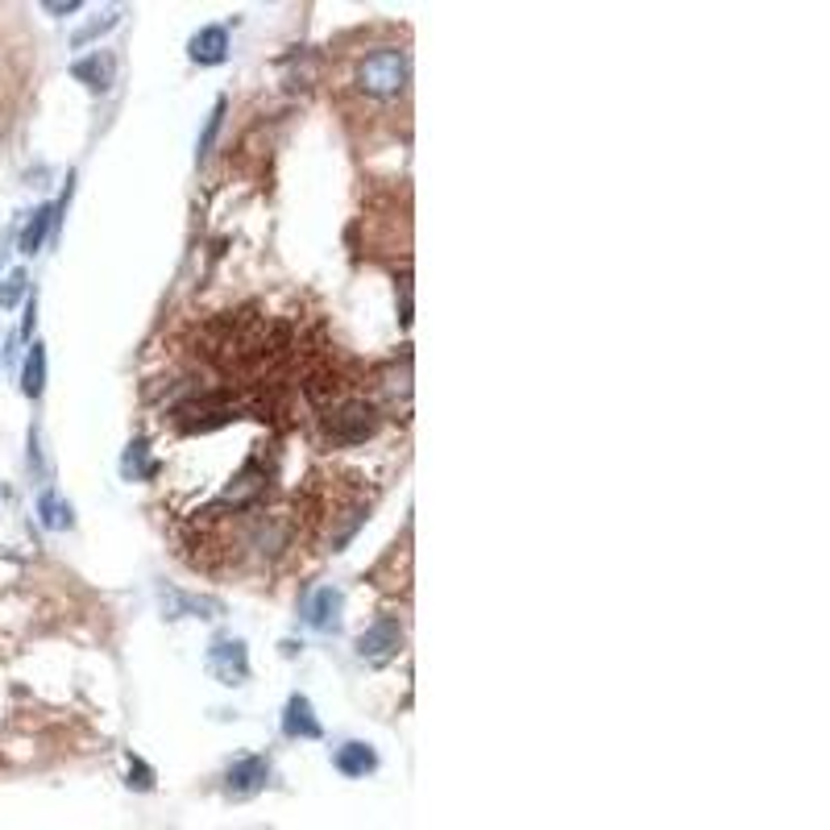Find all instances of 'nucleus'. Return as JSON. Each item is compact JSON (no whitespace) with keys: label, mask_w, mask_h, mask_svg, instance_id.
Returning a JSON list of instances; mask_svg holds the SVG:
<instances>
[{"label":"nucleus","mask_w":830,"mask_h":830,"mask_svg":"<svg viewBox=\"0 0 830 830\" xmlns=\"http://www.w3.org/2000/svg\"><path fill=\"white\" fill-rule=\"evenodd\" d=\"M407 79H411V54L399 50V46H382V50L366 54V59L357 63V92L370 96V100L403 96Z\"/></svg>","instance_id":"1"},{"label":"nucleus","mask_w":830,"mask_h":830,"mask_svg":"<svg viewBox=\"0 0 830 830\" xmlns=\"http://www.w3.org/2000/svg\"><path fill=\"white\" fill-rule=\"evenodd\" d=\"M382 428V411L370 399H341L337 407L324 411V432L332 445H366V440Z\"/></svg>","instance_id":"2"},{"label":"nucleus","mask_w":830,"mask_h":830,"mask_svg":"<svg viewBox=\"0 0 830 830\" xmlns=\"http://www.w3.org/2000/svg\"><path fill=\"white\" fill-rule=\"evenodd\" d=\"M399 644H403L399 619L382 615V619H374L362 635H357V656H362L366 664H374V669H382V664H391L399 656Z\"/></svg>","instance_id":"3"},{"label":"nucleus","mask_w":830,"mask_h":830,"mask_svg":"<svg viewBox=\"0 0 830 830\" xmlns=\"http://www.w3.org/2000/svg\"><path fill=\"white\" fill-rule=\"evenodd\" d=\"M208 673L220 685H245L249 681V652H245V644L233 640V635H216L212 648H208Z\"/></svg>","instance_id":"4"},{"label":"nucleus","mask_w":830,"mask_h":830,"mask_svg":"<svg viewBox=\"0 0 830 830\" xmlns=\"http://www.w3.org/2000/svg\"><path fill=\"white\" fill-rule=\"evenodd\" d=\"M266 781H270V760H266V756H241V760H233V768L225 772V793H229L233 801H245V797L262 793Z\"/></svg>","instance_id":"5"},{"label":"nucleus","mask_w":830,"mask_h":830,"mask_svg":"<svg viewBox=\"0 0 830 830\" xmlns=\"http://www.w3.org/2000/svg\"><path fill=\"white\" fill-rule=\"evenodd\" d=\"M158 602H162V611L166 619H216L225 606H220L216 598H204V594H183L175 586H162L158 590Z\"/></svg>","instance_id":"6"},{"label":"nucleus","mask_w":830,"mask_h":830,"mask_svg":"<svg viewBox=\"0 0 830 830\" xmlns=\"http://www.w3.org/2000/svg\"><path fill=\"white\" fill-rule=\"evenodd\" d=\"M341 611H345V594L337 586H320V590L308 594V602H303V619H308V627H316V631H337Z\"/></svg>","instance_id":"7"},{"label":"nucleus","mask_w":830,"mask_h":830,"mask_svg":"<svg viewBox=\"0 0 830 830\" xmlns=\"http://www.w3.org/2000/svg\"><path fill=\"white\" fill-rule=\"evenodd\" d=\"M71 75H75L88 92H108V88L117 83V54H113V50H96V54H88V59H79V63L71 67Z\"/></svg>","instance_id":"8"},{"label":"nucleus","mask_w":830,"mask_h":830,"mask_svg":"<svg viewBox=\"0 0 830 830\" xmlns=\"http://www.w3.org/2000/svg\"><path fill=\"white\" fill-rule=\"evenodd\" d=\"M187 54H191V63H200V67H220L229 59V30L225 25H204V30L187 42Z\"/></svg>","instance_id":"9"},{"label":"nucleus","mask_w":830,"mask_h":830,"mask_svg":"<svg viewBox=\"0 0 830 830\" xmlns=\"http://www.w3.org/2000/svg\"><path fill=\"white\" fill-rule=\"evenodd\" d=\"M283 735L287 739H320L324 727H320V718L312 710V702L303 698V694H291L287 706H283Z\"/></svg>","instance_id":"10"},{"label":"nucleus","mask_w":830,"mask_h":830,"mask_svg":"<svg viewBox=\"0 0 830 830\" xmlns=\"http://www.w3.org/2000/svg\"><path fill=\"white\" fill-rule=\"evenodd\" d=\"M332 764H337V772H345V777H366V772L378 768V752L362 739H349L332 752Z\"/></svg>","instance_id":"11"},{"label":"nucleus","mask_w":830,"mask_h":830,"mask_svg":"<svg viewBox=\"0 0 830 830\" xmlns=\"http://www.w3.org/2000/svg\"><path fill=\"white\" fill-rule=\"evenodd\" d=\"M50 233H54V204H42V208H34L30 220H25V229H17V249L34 258Z\"/></svg>","instance_id":"12"},{"label":"nucleus","mask_w":830,"mask_h":830,"mask_svg":"<svg viewBox=\"0 0 830 830\" xmlns=\"http://www.w3.org/2000/svg\"><path fill=\"white\" fill-rule=\"evenodd\" d=\"M38 515H42V528H50V532H67L71 523H75L71 503H67V498H59V490H54V486H42V494H38Z\"/></svg>","instance_id":"13"},{"label":"nucleus","mask_w":830,"mask_h":830,"mask_svg":"<svg viewBox=\"0 0 830 830\" xmlns=\"http://www.w3.org/2000/svg\"><path fill=\"white\" fill-rule=\"evenodd\" d=\"M21 391L30 399H42V391H46V345L42 341H34L30 357H25V366H21Z\"/></svg>","instance_id":"14"},{"label":"nucleus","mask_w":830,"mask_h":830,"mask_svg":"<svg viewBox=\"0 0 830 830\" xmlns=\"http://www.w3.org/2000/svg\"><path fill=\"white\" fill-rule=\"evenodd\" d=\"M121 474H125V478H154V474H158V465L150 461V445H146L142 436H137L133 445L125 449V457H121Z\"/></svg>","instance_id":"15"},{"label":"nucleus","mask_w":830,"mask_h":830,"mask_svg":"<svg viewBox=\"0 0 830 830\" xmlns=\"http://www.w3.org/2000/svg\"><path fill=\"white\" fill-rule=\"evenodd\" d=\"M225 108H229V100L220 96L216 104H212V113H208V125H204V133H200V146H196V162H204L208 154H212V142H216V133H220V125H225Z\"/></svg>","instance_id":"16"},{"label":"nucleus","mask_w":830,"mask_h":830,"mask_svg":"<svg viewBox=\"0 0 830 830\" xmlns=\"http://www.w3.org/2000/svg\"><path fill=\"white\" fill-rule=\"evenodd\" d=\"M25 291H30V274L25 270H9L5 279H0V308H17V303L25 299Z\"/></svg>","instance_id":"17"},{"label":"nucleus","mask_w":830,"mask_h":830,"mask_svg":"<svg viewBox=\"0 0 830 830\" xmlns=\"http://www.w3.org/2000/svg\"><path fill=\"white\" fill-rule=\"evenodd\" d=\"M121 25V9H113V13H104L100 21H88L83 30H75V38H71V46H88L92 38H100V34H108V30H117Z\"/></svg>","instance_id":"18"},{"label":"nucleus","mask_w":830,"mask_h":830,"mask_svg":"<svg viewBox=\"0 0 830 830\" xmlns=\"http://www.w3.org/2000/svg\"><path fill=\"white\" fill-rule=\"evenodd\" d=\"M30 469L42 486H50V465H46V453H42V432L30 428Z\"/></svg>","instance_id":"19"},{"label":"nucleus","mask_w":830,"mask_h":830,"mask_svg":"<svg viewBox=\"0 0 830 830\" xmlns=\"http://www.w3.org/2000/svg\"><path fill=\"white\" fill-rule=\"evenodd\" d=\"M129 785H137V789H150V785H154V772H150L142 760H129Z\"/></svg>","instance_id":"20"},{"label":"nucleus","mask_w":830,"mask_h":830,"mask_svg":"<svg viewBox=\"0 0 830 830\" xmlns=\"http://www.w3.org/2000/svg\"><path fill=\"white\" fill-rule=\"evenodd\" d=\"M34 320H38V295L25 303V320H21V332H17V337H34Z\"/></svg>","instance_id":"21"},{"label":"nucleus","mask_w":830,"mask_h":830,"mask_svg":"<svg viewBox=\"0 0 830 830\" xmlns=\"http://www.w3.org/2000/svg\"><path fill=\"white\" fill-rule=\"evenodd\" d=\"M13 241H17V225H9L5 233H0V266L9 262V254H13Z\"/></svg>","instance_id":"22"},{"label":"nucleus","mask_w":830,"mask_h":830,"mask_svg":"<svg viewBox=\"0 0 830 830\" xmlns=\"http://www.w3.org/2000/svg\"><path fill=\"white\" fill-rule=\"evenodd\" d=\"M46 13H79V0H67V5H46Z\"/></svg>","instance_id":"23"}]
</instances>
